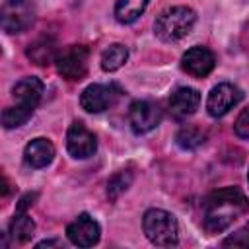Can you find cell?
I'll return each mask as SVG.
<instances>
[{"label": "cell", "mask_w": 249, "mask_h": 249, "mask_svg": "<svg viewBox=\"0 0 249 249\" xmlns=\"http://www.w3.org/2000/svg\"><path fill=\"white\" fill-rule=\"evenodd\" d=\"M241 99H243V91L237 86L222 82L210 89L208 99H206V111L210 117L220 119L226 113H230Z\"/></svg>", "instance_id": "5"}, {"label": "cell", "mask_w": 249, "mask_h": 249, "mask_svg": "<svg viewBox=\"0 0 249 249\" xmlns=\"http://www.w3.org/2000/svg\"><path fill=\"white\" fill-rule=\"evenodd\" d=\"M175 142H177L183 150H195V148H198L200 144H204V132H202L200 128H196V126L187 124V126H183V128L175 134Z\"/></svg>", "instance_id": "19"}, {"label": "cell", "mask_w": 249, "mask_h": 249, "mask_svg": "<svg viewBox=\"0 0 249 249\" xmlns=\"http://www.w3.org/2000/svg\"><path fill=\"white\" fill-rule=\"evenodd\" d=\"M198 103H200V93L196 89H193V88H179L169 97V111H171L173 119L181 121V119L191 117L198 109Z\"/></svg>", "instance_id": "13"}, {"label": "cell", "mask_w": 249, "mask_h": 249, "mask_svg": "<svg viewBox=\"0 0 249 249\" xmlns=\"http://www.w3.org/2000/svg\"><path fill=\"white\" fill-rule=\"evenodd\" d=\"M233 128H235V134H237L239 138L249 140V107L239 113V117L235 119Z\"/></svg>", "instance_id": "22"}, {"label": "cell", "mask_w": 249, "mask_h": 249, "mask_svg": "<svg viewBox=\"0 0 249 249\" xmlns=\"http://www.w3.org/2000/svg\"><path fill=\"white\" fill-rule=\"evenodd\" d=\"M66 150L72 158L86 160L97 150V138L91 130L86 128L84 123L74 121L66 132Z\"/></svg>", "instance_id": "7"}, {"label": "cell", "mask_w": 249, "mask_h": 249, "mask_svg": "<svg viewBox=\"0 0 249 249\" xmlns=\"http://www.w3.org/2000/svg\"><path fill=\"white\" fill-rule=\"evenodd\" d=\"M27 56L37 66H47L51 62H56L58 58V45L53 37H39L27 47Z\"/></svg>", "instance_id": "15"}, {"label": "cell", "mask_w": 249, "mask_h": 249, "mask_svg": "<svg viewBox=\"0 0 249 249\" xmlns=\"http://www.w3.org/2000/svg\"><path fill=\"white\" fill-rule=\"evenodd\" d=\"M33 231H35V222L29 218L27 210H16L14 220L10 222V235L16 241L25 243L33 237Z\"/></svg>", "instance_id": "16"}, {"label": "cell", "mask_w": 249, "mask_h": 249, "mask_svg": "<svg viewBox=\"0 0 249 249\" xmlns=\"http://www.w3.org/2000/svg\"><path fill=\"white\" fill-rule=\"evenodd\" d=\"M119 97V89L115 86L105 84H91L80 95V105L88 113H101L109 109Z\"/></svg>", "instance_id": "10"}, {"label": "cell", "mask_w": 249, "mask_h": 249, "mask_svg": "<svg viewBox=\"0 0 249 249\" xmlns=\"http://www.w3.org/2000/svg\"><path fill=\"white\" fill-rule=\"evenodd\" d=\"M224 245H233V247H249V224H245L241 230L231 233L230 237L224 239Z\"/></svg>", "instance_id": "21"}, {"label": "cell", "mask_w": 249, "mask_h": 249, "mask_svg": "<svg viewBox=\"0 0 249 249\" xmlns=\"http://www.w3.org/2000/svg\"><path fill=\"white\" fill-rule=\"evenodd\" d=\"M247 210L249 200L237 187L214 191L204 202V228L208 233H220Z\"/></svg>", "instance_id": "1"}, {"label": "cell", "mask_w": 249, "mask_h": 249, "mask_svg": "<svg viewBox=\"0 0 249 249\" xmlns=\"http://www.w3.org/2000/svg\"><path fill=\"white\" fill-rule=\"evenodd\" d=\"M56 70L62 78L80 82L88 74V49L82 45L68 47L56 58Z\"/></svg>", "instance_id": "6"}, {"label": "cell", "mask_w": 249, "mask_h": 249, "mask_svg": "<svg viewBox=\"0 0 249 249\" xmlns=\"http://www.w3.org/2000/svg\"><path fill=\"white\" fill-rule=\"evenodd\" d=\"M23 158H25L27 165H31V167H37V169L39 167H47L54 158V146L47 138H33L25 146Z\"/></svg>", "instance_id": "14"}, {"label": "cell", "mask_w": 249, "mask_h": 249, "mask_svg": "<svg viewBox=\"0 0 249 249\" xmlns=\"http://www.w3.org/2000/svg\"><path fill=\"white\" fill-rule=\"evenodd\" d=\"M132 183V173L130 171H119V173H115L111 179H109V183H107V195L111 196V198H117L123 191H126L128 189V185Z\"/></svg>", "instance_id": "20"}, {"label": "cell", "mask_w": 249, "mask_h": 249, "mask_svg": "<svg viewBox=\"0 0 249 249\" xmlns=\"http://www.w3.org/2000/svg\"><path fill=\"white\" fill-rule=\"evenodd\" d=\"M161 121V109L160 105L152 103V101H134L130 105L128 111V123L130 128L136 134H146L150 130H154Z\"/></svg>", "instance_id": "9"}, {"label": "cell", "mask_w": 249, "mask_h": 249, "mask_svg": "<svg viewBox=\"0 0 249 249\" xmlns=\"http://www.w3.org/2000/svg\"><path fill=\"white\" fill-rule=\"evenodd\" d=\"M196 21L195 10L187 6H173L163 10L154 23V33L163 43H177L187 37Z\"/></svg>", "instance_id": "3"}, {"label": "cell", "mask_w": 249, "mask_h": 249, "mask_svg": "<svg viewBox=\"0 0 249 249\" xmlns=\"http://www.w3.org/2000/svg\"><path fill=\"white\" fill-rule=\"evenodd\" d=\"M33 8L27 0H10L2 8V27L8 33H19L33 23Z\"/></svg>", "instance_id": "8"}, {"label": "cell", "mask_w": 249, "mask_h": 249, "mask_svg": "<svg viewBox=\"0 0 249 249\" xmlns=\"http://www.w3.org/2000/svg\"><path fill=\"white\" fill-rule=\"evenodd\" d=\"M216 64V56L210 49L206 47H191L183 56H181V68L193 76V78H204L214 70Z\"/></svg>", "instance_id": "11"}, {"label": "cell", "mask_w": 249, "mask_h": 249, "mask_svg": "<svg viewBox=\"0 0 249 249\" xmlns=\"http://www.w3.org/2000/svg\"><path fill=\"white\" fill-rule=\"evenodd\" d=\"M146 6H148V0H117L115 18L121 23H132L142 16Z\"/></svg>", "instance_id": "17"}, {"label": "cell", "mask_w": 249, "mask_h": 249, "mask_svg": "<svg viewBox=\"0 0 249 249\" xmlns=\"http://www.w3.org/2000/svg\"><path fill=\"white\" fill-rule=\"evenodd\" d=\"M66 235L68 239L78 245V247H91L99 241V235H101V228L99 224L89 216V214H80L74 222L68 224L66 228Z\"/></svg>", "instance_id": "12"}, {"label": "cell", "mask_w": 249, "mask_h": 249, "mask_svg": "<svg viewBox=\"0 0 249 249\" xmlns=\"http://www.w3.org/2000/svg\"><path fill=\"white\" fill-rule=\"evenodd\" d=\"M247 179H249V175H247Z\"/></svg>", "instance_id": "23"}, {"label": "cell", "mask_w": 249, "mask_h": 249, "mask_svg": "<svg viewBox=\"0 0 249 249\" xmlns=\"http://www.w3.org/2000/svg\"><path fill=\"white\" fill-rule=\"evenodd\" d=\"M142 228L146 237L158 247H173L179 241V226L175 216L161 208L146 210L142 218Z\"/></svg>", "instance_id": "4"}, {"label": "cell", "mask_w": 249, "mask_h": 249, "mask_svg": "<svg viewBox=\"0 0 249 249\" xmlns=\"http://www.w3.org/2000/svg\"><path fill=\"white\" fill-rule=\"evenodd\" d=\"M12 95L16 99V105L4 109V113H2L4 128H18L31 119V115L43 95V82L35 76L21 78L12 88Z\"/></svg>", "instance_id": "2"}, {"label": "cell", "mask_w": 249, "mask_h": 249, "mask_svg": "<svg viewBox=\"0 0 249 249\" xmlns=\"http://www.w3.org/2000/svg\"><path fill=\"white\" fill-rule=\"evenodd\" d=\"M126 58H128V49L124 45H121V43H115V45H111V47H107L103 51L101 68L105 72H115L126 62Z\"/></svg>", "instance_id": "18"}]
</instances>
